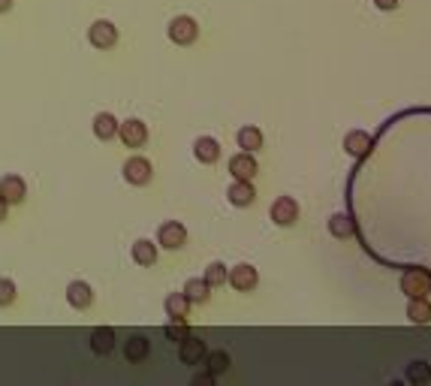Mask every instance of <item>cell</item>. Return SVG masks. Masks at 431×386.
<instances>
[{
	"mask_svg": "<svg viewBox=\"0 0 431 386\" xmlns=\"http://www.w3.org/2000/svg\"><path fill=\"white\" fill-rule=\"evenodd\" d=\"M199 36V24L190 15H178L169 22V40L175 45H194Z\"/></svg>",
	"mask_w": 431,
	"mask_h": 386,
	"instance_id": "1",
	"label": "cell"
},
{
	"mask_svg": "<svg viewBox=\"0 0 431 386\" xmlns=\"http://www.w3.org/2000/svg\"><path fill=\"white\" fill-rule=\"evenodd\" d=\"M401 293H407V296H428L431 275L425 269H407L401 275Z\"/></svg>",
	"mask_w": 431,
	"mask_h": 386,
	"instance_id": "2",
	"label": "cell"
},
{
	"mask_svg": "<svg viewBox=\"0 0 431 386\" xmlns=\"http://www.w3.org/2000/svg\"><path fill=\"white\" fill-rule=\"evenodd\" d=\"M118 136L124 139L127 148H142V145L148 142V127H145V121H139V118H130V121L118 124Z\"/></svg>",
	"mask_w": 431,
	"mask_h": 386,
	"instance_id": "3",
	"label": "cell"
},
{
	"mask_svg": "<svg viewBox=\"0 0 431 386\" xmlns=\"http://www.w3.org/2000/svg\"><path fill=\"white\" fill-rule=\"evenodd\" d=\"M272 220L278 226H292L299 220V202L292 196H278L272 202Z\"/></svg>",
	"mask_w": 431,
	"mask_h": 386,
	"instance_id": "4",
	"label": "cell"
},
{
	"mask_svg": "<svg viewBox=\"0 0 431 386\" xmlns=\"http://www.w3.org/2000/svg\"><path fill=\"white\" fill-rule=\"evenodd\" d=\"M157 242L166 247V251H181L187 242V229L178 224V220H166V224L160 226V233H157Z\"/></svg>",
	"mask_w": 431,
	"mask_h": 386,
	"instance_id": "5",
	"label": "cell"
},
{
	"mask_svg": "<svg viewBox=\"0 0 431 386\" xmlns=\"http://www.w3.org/2000/svg\"><path fill=\"white\" fill-rule=\"evenodd\" d=\"M88 40L94 49H112V45L118 43V27L112 22H94L91 24V31H88Z\"/></svg>",
	"mask_w": 431,
	"mask_h": 386,
	"instance_id": "6",
	"label": "cell"
},
{
	"mask_svg": "<svg viewBox=\"0 0 431 386\" xmlns=\"http://www.w3.org/2000/svg\"><path fill=\"white\" fill-rule=\"evenodd\" d=\"M151 176H154V169H151V163L145 157H130L124 163V178L130 181V185H136V187L148 185Z\"/></svg>",
	"mask_w": 431,
	"mask_h": 386,
	"instance_id": "7",
	"label": "cell"
},
{
	"mask_svg": "<svg viewBox=\"0 0 431 386\" xmlns=\"http://www.w3.org/2000/svg\"><path fill=\"white\" fill-rule=\"evenodd\" d=\"M226 281L233 284L238 293H251L256 287V281H260V275H256V269L251 263H242V265H235V269L226 275Z\"/></svg>",
	"mask_w": 431,
	"mask_h": 386,
	"instance_id": "8",
	"label": "cell"
},
{
	"mask_svg": "<svg viewBox=\"0 0 431 386\" xmlns=\"http://www.w3.org/2000/svg\"><path fill=\"white\" fill-rule=\"evenodd\" d=\"M229 172H233V178L251 181L256 172H260V167H256V160H253V151H238L235 157H229Z\"/></svg>",
	"mask_w": 431,
	"mask_h": 386,
	"instance_id": "9",
	"label": "cell"
},
{
	"mask_svg": "<svg viewBox=\"0 0 431 386\" xmlns=\"http://www.w3.org/2000/svg\"><path fill=\"white\" fill-rule=\"evenodd\" d=\"M205 341H199V338L194 335H187V338H181L178 341V356H181V362L185 365H199L205 360Z\"/></svg>",
	"mask_w": 431,
	"mask_h": 386,
	"instance_id": "10",
	"label": "cell"
},
{
	"mask_svg": "<svg viewBox=\"0 0 431 386\" xmlns=\"http://www.w3.org/2000/svg\"><path fill=\"white\" fill-rule=\"evenodd\" d=\"M344 148L350 157H365V154H371L374 148V139L365 130H350L344 136Z\"/></svg>",
	"mask_w": 431,
	"mask_h": 386,
	"instance_id": "11",
	"label": "cell"
},
{
	"mask_svg": "<svg viewBox=\"0 0 431 386\" xmlns=\"http://www.w3.org/2000/svg\"><path fill=\"white\" fill-rule=\"evenodd\" d=\"M226 196H229V202H233V206H238V208H247V206H253V199H256V190H253V185H251V181H244V178H235L233 185H229Z\"/></svg>",
	"mask_w": 431,
	"mask_h": 386,
	"instance_id": "12",
	"label": "cell"
},
{
	"mask_svg": "<svg viewBox=\"0 0 431 386\" xmlns=\"http://www.w3.org/2000/svg\"><path fill=\"white\" fill-rule=\"evenodd\" d=\"M0 196H3L9 206H13V202H22L27 196L24 178L22 176H3V178H0Z\"/></svg>",
	"mask_w": 431,
	"mask_h": 386,
	"instance_id": "13",
	"label": "cell"
},
{
	"mask_svg": "<svg viewBox=\"0 0 431 386\" xmlns=\"http://www.w3.org/2000/svg\"><path fill=\"white\" fill-rule=\"evenodd\" d=\"M112 347H115V332L109 326H100V329L91 332V350H94L97 356L112 353Z\"/></svg>",
	"mask_w": 431,
	"mask_h": 386,
	"instance_id": "14",
	"label": "cell"
},
{
	"mask_svg": "<svg viewBox=\"0 0 431 386\" xmlns=\"http://www.w3.org/2000/svg\"><path fill=\"white\" fill-rule=\"evenodd\" d=\"M67 302L72 308H88L91 302H94V293H91V287L85 281H72L67 287Z\"/></svg>",
	"mask_w": 431,
	"mask_h": 386,
	"instance_id": "15",
	"label": "cell"
},
{
	"mask_svg": "<svg viewBox=\"0 0 431 386\" xmlns=\"http://www.w3.org/2000/svg\"><path fill=\"white\" fill-rule=\"evenodd\" d=\"M194 154L199 163H214L220 157V142L212 139V136H199L196 145H194Z\"/></svg>",
	"mask_w": 431,
	"mask_h": 386,
	"instance_id": "16",
	"label": "cell"
},
{
	"mask_svg": "<svg viewBox=\"0 0 431 386\" xmlns=\"http://www.w3.org/2000/svg\"><path fill=\"white\" fill-rule=\"evenodd\" d=\"M148 353H151V341H148V338H142V335L127 338L124 356H127L130 362H142V360H148Z\"/></svg>",
	"mask_w": 431,
	"mask_h": 386,
	"instance_id": "17",
	"label": "cell"
},
{
	"mask_svg": "<svg viewBox=\"0 0 431 386\" xmlns=\"http://www.w3.org/2000/svg\"><path fill=\"white\" fill-rule=\"evenodd\" d=\"M407 320H410V323H428V320H431V302L425 296H410Z\"/></svg>",
	"mask_w": 431,
	"mask_h": 386,
	"instance_id": "18",
	"label": "cell"
},
{
	"mask_svg": "<svg viewBox=\"0 0 431 386\" xmlns=\"http://www.w3.org/2000/svg\"><path fill=\"white\" fill-rule=\"evenodd\" d=\"M329 233L335 238H353V233H356L353 217L350 215H332L329 217Z\"/></svg>",
	"mask_w": 431,
	"mask_h": 386,
	"instance_id": "19",
	"label": "cell"
},
{
	"mask_svg": "<svg viewBox=\"0 0 431 386\" xmlns=\"http://www.w3.org/2000/svg\"><path fill=\"white\" fill-rule=\"evenodd\" d=\"M163 305H166V314H169L172 320H185L187 311H190V302H187L185 293H169Z\"/></svg>",
	"mask_w": 431,
	"mask_h": 386,
	"instance_id": "20",
	"label": "cell"
},
{
	"mask_svg": "<svg viewBox=\"0 0 431 386\" xmlns=\"http://www.w3.org/2000/svg\"><path fill=\"white\" fill-rule=\"evenodd\" d=\"M208 290H212V287L205 284V278H203V281H199V278H190V281L185 284V290H181V293L187 296L190 305H194V302H199V305H203V302H208V296H212Z\"/></svg>",
	"mask_w": 431,
	"mask_h": 386,
	"instance_id": "21",
	"label": "cell"
},
{
	"mask_svg": "<svg viewBox=\"0 0 431 386\" xmlns=\"http://www.w3.org/2000/svg\"><path fill=\"white\" fill-rule=\"evenodd\" d=\"M133 260L139 265H154L157 263V247L148 238H139V242H133Z\"/></svg>",
	"mask_w": 431,
	"mask_h": 386,
	"instance_id": "22",
	"label": "cell"
},
{
	"mask_svg": "<svg viewBox=\"0 0 431 386\" xmlns=\"http://www.w3.org/2000/svg\"><path fill=\"white\" fill-rule=\"evenodd\" d=\"M94 133H97V139H112V136L118 133V121H115V115H109V112H103V115H97L94 118Z\"/></svg>",
	"mask_w": 431,
	"mask_h": 386,
	"instance_id": "23",
	"label": "cell"
},
{
	"mask_svg": "<svg viewBox=\"0 0 431 386\" xmlns=\"http://www.w3.org/2000/svg\"><path fill=\"white\" fill-rule=\"evenodd\" d=\"M238 148H244V151L262 148V133H260V127H242V130H238Z\"/></svg>",
	"mask_w": 431,
	"mask_h": 386,
	"instance_id": "24",
	"label": "cell"
},
{
	"mask_svg": "<svg viewBox=\"0 0 431 386\" xmlns=\"http://www.w3.org/2000/svg\"><path fill=\"white\" fill-rule=\"evenodd\" d=\"M205 369L214 374H226L229 371V353H224V350H214V353H205Z\"/></svg>",
	"mask_w": 431,
	"mask_h": 386,
	"instance_id": "25",
	"label": "cell"
},
{
	"mask_svg": "<svg viewBox=\"0 0 431 386\" xmlns=\"http://www.w3.org/2000/svg\"><path fill=\"white\" fill-rule=\"evenodd\" d=\"M428 378H431V365L428 362L416 360V362L407 365V380L410 383H428Z\"/></svg>",
	"mask_w": 431,
	"mask_h": 386,
	"instance_id": "26",
	"label": "cell"
},
{
	"mask_svg": "<svg viewBox=\"0 0 431 386\" xmlns=\"http://www.w3.org/2000/svg\"><path fill=\"white\" fill-rule=\"evenodd\" d=\"M226 275H229V272H226L224 263H212V265L205 269V284H208V287H224Z\"/></svg>",
	"mask_w": 431,
	"mask_h": 386,
	"instance_id": "27",
	"label": "cell"
},
{
	"mask_svg": "<svg viewBox=\"0 0 431 386\" xmlns=\"http://www.w3.org/2000/svg\"><path fill=\"white\" fill-rule=\"evenodd\" d=\"M163 335H166L169 341H181V338L190 335V329L185 326V320H172V323H166V329H163Z\"/></svg>",
	"mask_w": 431,
	"mask_h": 386,
	"instance_id": "28",
	"label": "cell"
},
{
	"mask_svg": "<svg viewBox=\"0 0 431 386\" xmlns=\"http://www.w3.org/2000/svg\"><path fill=\"white\" fill-rule=\"evenodd\" d=\"M13 302H15V284L9 278H0V308L13 305Z\"/></svg>",
	"mask_w": 431,
	"mask_h": 386,
	"instance_id": "29",
	"label": "cell"
},
{
	"mask_svg": "<svg viewBox=\"0 0 431 386\" xmlns=\"http://www.w3.org/2000/svg\"><path fill=\"white\" fill-rule=\"evenodd\" d=\"M214 383V374L212 371H199L194 374V386H212Z\"/></svg>",
	"mask_w": 431,
	"mask_h": 386,
	"instance_id": "30",
	"label": "cell"
},
{
	"mask_svg": "<svg viewBox=\"0 0 431 386\" xmlns=\"http://www.w3.org/2000/svg\"><path fill=\"white\" fill-rule=\"evenodd\" d=\"M374 6L383 9V13H392V9H398V0H374Z\"/></svg>",
	"mask_w": 431,
	"mask_h": 386,
	"instance_id": "31",
	"label": "cell"
},
{
	"mask_svg": "<svg viewBox=\"0 0 431 386\" xmlns=\"http://www.w3.org/2000/svg\"><path fill=\"white\" fill-rule=\"evenodd\" d=\"M6 215H9V202H6L3 196H0V224L6 220Z\"/></svg>",
	"mask_w": 431,
	"mask_h": 386,
	"instance_id": "32",
	"label": "cell"
},
{
	"mask_svg": "<svg viewBox=\"0 0 431 386\" xmlns=\"http://www.w3.org/2000/svg\"><path fill=\"white\" fill-rule=\"evenodd\" d=\"M13 9V0H0V13H9Z\"/></svg>",
	"mask_w": 431,
	"mask_h": 386,
	"instance_id": "33",
	"label": "cell"
}]
</instances>
